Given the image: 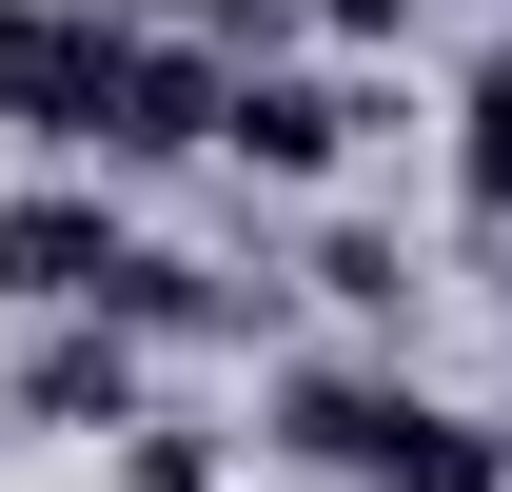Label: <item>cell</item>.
Returning a JSON list of instances; mask_svg holds the SVG:
<instances>
[{
    "instance_id": "6",
    "label": "cell",
    "mask_w": 512,
    "mask_h": 492,
    "mask_svg": "<svg viewBox=\"0 0 512 492\" xmlns=\"http://www.w3.org/2000/svg\"><path fill=\"white\" fill-rule=\"evenodd\" d=\"M256 414H276V453H316V473H355V453H375V433L414 414V374H375V355H296L276 394H256Z\"/></svg>"
},
{
    "instance_id": "2",
    "label": "cell",
    "mask_w": 512,
    "mask_h": 492,
    "mask_svg": "<svg viewBox=\"0 0 512 492\" xmlns=\"http://www.w3.org/2000/svg\"><path fill=\"white\" fill-rule=\"evenodd\" d=\"M119 256H138V217H119L99 158H60V178L0 197V315H99V296H119Z\"/></svg>"
},
{
    "instance_id": "4",
    "label": "cell",
    "mask_w": 512,
    "mask_h": 492,
    "mask_svg": "<svg viewBox=\"0 0 512 492\" xmlns=\"http://www.w3.org/2000/svg\"><path fill=\"white\" fill-rule=\"evenodd\" d=\"M119 414H158V335H119V315H40L20 374H0V433H119Z\"/></svg>"
},
{
    "instance_id": "1",
    "label": "cell",
    "mask_w": 512,
    "mask_h": 492,
    "mask_svg": "<svg viewBox=\"0 0 512 492\" xmlns=\"http://www.w3.org/2000/svg\"><path fill=\"white\" fill-rule=\"evenodd\" d=\"M394 119V79H355V60H296V40H276V60H237L217 79V158H237V178H335V158H355V138Z\"/></svg>"
},
{
    "instance_id": "11",
    "label": "cell",
    "mask_w": 512,
    "mask_h": 492,
    "mask_svg": "<svg viewBox=\"0 0 512 492\" xmlns=\"http://www.w3.org/2000/svg\"><path fill=\"white\" fill-rule=\"evenodd\" d=\"M414 20H434V0H296V40H335V60H394Z\"/></svg>"
},
{
    "instance_id": "7",
    "label": "cell",
    "mask_w": 512,
    "mask_h": 492,
    "mask_svg": "<svg viewBox=\"0 0 512 492\" xmlns=\"http://www.w3.org/2000/svg\"><path fill=\"white\" fill-rule=\"evenodd\" d=\"M355 492H512V414H453V394H414V414L355 453Z\"/></svg>"
},
{
    "instance_id": "12",
    "label": "cell",
    "mask_w": 512,
    "mask_h": 492,
    "mask_svg": "<svg viewBox=\"0 0 512 492\" xmlns=\"http://www.w3.org/2000/svg\"><path fill=\"white\" fill-rule=\"evenodd\" d=\"M99 20H197V0H99Z\"/></svg>"
},
{
    "instance_id": "9",
    "label": "cell",
    "mask_w": 512,
    "mask_h": 492,
    "mask_svg": "<svg viewBox=\"0 0 512 492\" xmlns=\"http://www.w3.org/2000/svg\"><path fill=\"white\" fill-rule=\"evenodd\" d=\"M99 453H119V492H217V473H237V453H217L197 414H119Z\"/></svg>"
},
{
    "instance_id": "5",
    "label": "cell",
    "mask_w": 512,
    "mask_h": 492,
    "mask_svg": "<svg viewBox=\"0 0 512 492\" xmlns=\"http://www.w3.org/2000/svg\"><path fill=\"white\" fill-rule=\"evenodd\" d=\"M217 40L197 20H138L119 40V99H99V178H158V158H217Z\"/></svg>"
},
{
    "instance_id": "10",
    "label": "cell",
    "mask_w": 512,
    "mask_h": 492,
    "mask_svg": "<svg viewBox=\"0 0 512 492\" xmlns=\"http://www.w3.org/2000/svg\"><path fill=\"white\" fill-rule=\"evenodd\" d=\"M316 296L335 315H414V256H394L375 217H335V237H316Z\"/></svg>"
},
{
    "instance_id": "3",
    "label": "cell",
    "mask_w": 512,
    "mask_h": 492,
    "mask_svg": "<svg viewBox=\"0 0 512 492\" xmlns=\"http://www.w3.org/2000/svg\"><path fill=\"white\" fill-rule=\"evenodd\" d=\"M119 40H138V20H99V0H0V138H40V158H99Z\"/></svg>"
},
{
    "instance_id": "8",
    "label": "cell",
    "mask_w": 512,
    "mask_h": 492,
    "mask_svg": "<svg viewBox=\"0 0 512 492\" xmlns=\"http://www.w3.org/2000/svg\"><path fill=\"white\" fill-rule=\"evenodd\" d=\"M453 217H473V237H512V40L453 79Z\"/></svg>"
}]
</instances>
